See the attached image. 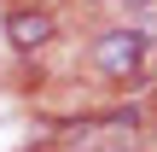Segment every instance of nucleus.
I'll use <instances>...</instances> for the list:
<instances>
[{
  "label": "nucleus",
  "instance_id": "f257e3e1",
  "mask_svg": "<svg viewBox=\"0 0 157 152\" xmlns=\"http://www.w3.org/2000/svg\"><path fill=\"white\" fill-rule=\"evenodd\" d=\"M146 35L140 29H105L99 41H93V70L99 76H111V82H134L140 76V64H146Z\"/></svg>",
  "mask_w": 157,
  "mask_h": 152
},
{
  "label": "nucleus",
  "instance_id": "f03ea898",
  "mask_svg": "<svg viewBox=\"0 0 157 152\" xmlns=\"http://www.w3.org/2000/svg\"><path fill=\"white\" fill-rule=\"evenodd\" d=\"M6 41H12L17 53H35V47L52 41V18H47V12H29V6H12V12H6Z\"/></svg>",
  "mask_w": 157,
  "mask_h": 152
},
{
  "label": "nucleus",
  "instance_id": "7ed1b4c3",
  "mask_svg": "<svg viewBox=\"0 0 157 152\" xmlns=\"http://www.w3.org/2000/svg\"><path fill=\"white\" fill-rule=\"evenodd\" d=\"M122 6H151V0H122Z\"/></svg>",
  "mask_w": 157,
  "mask_h": 152
}]
</instances>
